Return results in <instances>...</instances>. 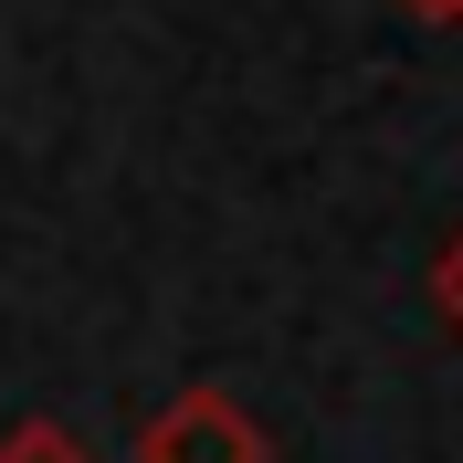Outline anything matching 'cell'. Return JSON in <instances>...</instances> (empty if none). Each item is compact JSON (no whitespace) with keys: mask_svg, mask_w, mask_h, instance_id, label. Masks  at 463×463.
Segmentation results:
<instances>
[{"mask_svg":"<svg viewBox=\"0 0 463 463\" xmlns=\"http://www.w3.org/2000/svg\"><path fill=\"white\" fill-rule=\"evenodd\" d=\"M137 463H263V432L222 401V390H190V401H169L147 421Z\"/></svg>","mask_w":463,"mask_h":463,"instance_id":"1","label":"cell"},{"mask_svg":"<svg viewBox=\"0 0 463 463\" xmlns=\"http://www.w3.org/2000/svg\"><path fill=\"white\" fill-rule=\"evenodd\" d=\"M0 463H85V442L63 432V421H43V411H32V421H11V432H0Z\"/></svg>","mask_w":463,"mask_h":463,"instance_id":"2","label":"cell"},{"mask_svg":"<svg viewBox=\"0 0 463 463\" xmlns=\"http://www.w3.org/2000/svg\"><path fill=\"white\" fill-rule=\"evenodd\" d=\"M432 295H442V317L463 326V232H453V242H442V263H432Z\"/></svg>","mask_w":463,"mask_h":463,"instance_id":"3","label":"cell"},{"mask_svg":"<svg viewBox=\"0 0 463 463\" xmlns=\"http://www.w3.org/2000/svg\"><path fill=\"white\" fill-rule=\"evenodd\" d=\"M411 22H463V0H401Z\"/></svg>","mask_w":463,"mask_h":463,"instance_id":"4","label":"cell"}]
</instances>
